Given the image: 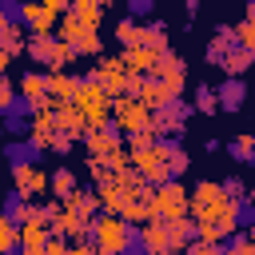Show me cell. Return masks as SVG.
Wrapping results in <instances>:
<instances>
[{
  "instance_id": "6da1fadb",
  "label": "cell",
  "mask_w": 255,
  "mask_h": 255,
  "mask_svg": "<svg viewBox=\"0 0 255 255\" xmlns=\"http://www.w3.org/2000/svg\"><path fill=\"white\" fill-rule=\"evenodd\" d=\"M135 231L124 215H112V211H100L96 223H92V243L100 255H124L128 247H135Z\"/></svg>"
},
{
  "instance_id": "7a4b0ae2",
  "label": "cell",
  "mask_w": 255,
  "mask_h": 255,
  "mask_svg": "<svg viewBox=\"0 0 255 255\" xmlns=\"http://www.w3.org/2000/svg\"><path fill=\"white\" fill-rule=\"evenodd\" d=\"M84 147H88V159H96V163H108V167H128L131 163L128 147H124V131L112 128V124L92 128L84 135Z\"/></svg>"
},
{
  "instance_id": "3957f363",
  "label": "cell",
  "mask_w": 255,
  "mask_h": 255,
  "mask_svg": "<svg viewBox=\"0 0 255 255\" xmlns=\"http://www.w3.org/2000/svg\"><path fill=\"white\" fill-rule=\"evenodd\" d=\"M24 56L32 64H40L44 72H52V68H68L76 60V48L56 32H40V36H28V52Z\"/></svg>"
},
{
  "instance_id": "277c9868",
  "label": "cell",
  "mask_w": 255,
  "mask_h": 255,
  "mask_svg": "<svg viewBox=\"0 0 255 255\" xmlns=\"http://www.w3.org/2000/svg\"><path fill=\"white\" fill-rule=\"evenodd\" d=\"M72 104L88 116V124H92V128L112 124V96H108L92 76H84V80H80V92H76V100H72Z\"/></svg>"
},
{
  "instance_id": "5b68a950",
  "label": "cell",
  "mask_w": 255,
  "mask_h": 255,
  "mask_svg": "<svg viewBox=\"0 0 255 255\" xmlns=\"http://www.w3.org/2000/svg\"><path fill=\"white\" fill-rule=\"evenodd\" d=\"M227 203H231V195H227L223 183H215V179H199V183L191 187V219H211V223H219V215H223Z\"/></svg>"
},
{
  "instance_id": "8992f818",
  "label": "cell",
  "mask_w": 255,
  "mask_h": 255,
  "mask_svg": "<svg viewBox=\"0 0 255 255\" xmlns=\"http://www.w3.org/2000/svg\"><path fill=\"white\" fill-rule=\"evenodd\" d=\"M64 12H68V0H24L20 4V24L32 36H40V32H52Z\"/></svg>"
},
{
  "instance_id": "52a82bcc",
  "label": "cell",
  "mask_w": 255,
  "mask_h": 255,
  "mask_svg": "<svg viewBox=\"0 0 255 255\" xmlns=\"http://www.w3.org/2000/svg\"><path fill=\"white\" fill-rule=\"evenodd\" d=\"M60 36L76 48V56H100V52H104L100 28L84 24V20H80V16H72V12H64V16H60Z\"/></svg>"
},
{
  "instance_id": "ba28073f",
  "label": "cell",
  "mask_w": 255,
  "mask_h": 255,
  "mask_svg": "<svg viewBox=\"0 0 255 255\" xmlns=\"http://www.w3.org/2000/svg\"><path fill=\"white\" fill-rule=\"evenodd\" d=\"M112 128H120L124 135L131 131H151V108L131 100V96H120L112 100Z\"/></svg>"
},
{
  "instance_id": "9c48e42d",
  "label": "cell",
  "mask_w": 255,
  "mask_h": 255,
  "mask_svg": "<svg viewBox=\"0 0 255 255\" xmlns=\"http://www.w3.org/2000/svg\"><path fill=\"white\" fill-rule=\"evenodd\" d=\"M155 215L159 219H183L191 215V191L179 179H167L155 187Z\"/></svg>"
},
{
  "instance_id": "30bf717a",
  "label": "cell",
  "mask_w": 255,
  "mask_h": 255,
  "mask_svg": "<svg viewBox=\"0 0 255 255\" xmlns=\"http://www.w3.org/2000/svg\"><path fill=\"white\" fill-rule=\"evenodd\" d=\"M112 100H120V96H128V68L120 64V56H96V64H92V72H88Z\"/></svg>"
},
{
  "instance_id": "8fae6325",
  "label": "cell",
  "mask_w": 255,
  "mask_h": 255,
  "mask_svg": "<svg viewBox=\"0 0 255 255\" xmlns=\"http://www.w3.org/2000/svg\"><path fill=\"white\" fill-rule=\"evenodd\" d=\"M187 120H191V104L187 100H167L163 108L151 112V131L155 135H179Z\"/></svg>"
},
{
  "instance_id": "7c38bea8",
  "label": "cell",
  "mask_w": 255,
  "mask_h": 255,
  "mask_svg": "<svg viewBox=\"0 0 255 255\" xmlns=\"http://www.w3.org/2000/svg\"><path fill=\"white\" fill-rule=\"evenodd\" d=\"M120 215H124L131 227H143V223L159 219V215H155V187H151V183H139L135 191H128V203H124Z\"/></svg>"
},
{
  "instance_id": "4fadbf2b",
  "label": "cell",
  "mask_w": 255,
  "mask_h": 255,
  "mask_svg": "<svg viewBox=\"0 0 255 255\" xmlns=\"http://www.w3.org/2000/svg\"><path fill=\"white\" fill-rule=\"evenodd\" d=\"M12 187H16V195L36 199V195L48 191V171H44L36 159H28V163H12Z\"/></svg>"
},
{
  "instance_id": "5bb4252c",
  "label": "cell",
  "mask_w": 255,
  "mask_h": 255,
  "mask_svg": "<svg viewBox=\"0 0 255 255\" xmlns=\"http://www.w3.org/2000/svg\"><path fill=\"white\" fill-rule=\"evenodd\" d=\"M131 167L143 175V183H151V187H159V183H167V179H175L171 175V167H167V159L159 155V143L155 147H147V151H139V155H131Z\"/></svg>"
},
{
  "instance_id": "9a60e30c",
  "label": "cell",
  "mask_w": 255,
  "mask_h": 255,
  "mask_svg": "<svg viewBox=\"0 0 255 255\" xmlns=\"http://www.w3.org/2000/svg\"><path fill=\"white\" fill-rule=\"evenodd\" d=\"M60 139V124H56V112H32L28 120V143L40 147V151H52Z\"/></svg>"
},
{
  "instance_id": "2e32d148",
  "label": "cell",
  "mask_w": 255,
  "mask_h": 255,
  "mask_svg": "<svg viewBox=\"0 0 255 255\" xmlns=\"http://www.w3.org/2000/svg\"><path fill=\"white\" fill-rule=\"evenodd\" d=\"M139 251L143 255H179L171 235H167V219H151L139 227Z\"/></svg>"
},
{
  "instance_id": "e0dca14e",
  "label": "cell",
  "mask_w": 255,
  "mask_h": 255,
  "mask_svg": "<svg viewBox=\"0 0 255 255\" xmlns=\"http://www.w3.org/2000/svg\"><path fill=\"white\" fill-rule=\"evenodd\" d=\"M64 211L76 215V219L96 223V215H100V195H96V187H76V191L64 199Z\"/></svg>"
},
{
  "instance_id": "ac0fdd59",
  "label": "cell",
  "mask_w": 255,
  "mask_h": 255,
  "mask_svg": "<svg viewBox=\"0 0 255 255\" xmlns=\"http://www.w3.org/2000/svg\"><path fill=\"white\" fill-rule=\"evenodd\" d=\"M56 124H60V131H64L68 139H80V143H84V135L92 131L88 116H84L76 104H60V108H56Z\"/></svg>"
},
{
  "instance_id": "d6986e66",
  "label": "cell",
  "mask_w": 255,
  "mask_h": 255,
  "mask_svg": "<svg viewBox=\"0 0 255 255\" xmlns=\"http://www.w3.org/2000/svg\"><path fill=\"white\" fill-rule=\"evenodd\" d=\"M76 92H80V76H72L68 68H52L48 72V96L56 104H72Z\"/></svg>"
},
{
  "instance_id": "ffe728a7",
  "label": "cell",
  "mask_w": 255,
  "mask_h": 255,
  "mask_svg": "<svg viewBox=\"0 0 255 255\" xmlns=\"http://www.w3.org/2000/svg\"><path fill=\"white\" fill-rule=\"evenodd\" d=\"M235 48V28H227V24H219L215 28V36L207 40V64L211 68H223V56Z\"/></svg>"
},
{
  "instance_id": "44dd1931",
  "label": "cell",
  "mask_w": 255,
  "mask_h": 255,
  "mask_svg": "<svg viewBox=\"0 0 255 255\" xmlns=\"http://www.w3.org/2000/svg\"><path fill=\"white\" fill-rule=\"evenodd\" d=\"M159 155L167 159V167H171L175 179H179V175L187 171V163H191V159H187V147H183L175 135H159Z\"/></svg>"
},
{
  "instance_id": "7402d4cb",
  "label": "cell",
  "mask_w": 255,
  "mask_h": 255,
  "mask_svg": "<svg viewBox=\"0 0 255 255\" xmlns=\"http://www.w3.org/2000/svg\"><path fill=\"white\" fill-rule=\"evenodd\" d=\"M20 255H48V227L20 223Z\"/></svg>"
},
{
  "instance_id": "603a6c76",
  "label": "cell",
  "mask_w": 255,
  "mask_h": 255,
  "mask_svg": "<svg viewBox=\"0 0 255 255\" xmlns=\"http://www.w3.org/2000/svg\"><path fill=\"white\" fill-rule=\"evenodd\" d=\"M120 64L128 68V76H147L151 72V64H155V52L151 48H124V56H120Z\"/></svg>"
},
{
  "instance_id": "cb8c5ba5",
  "label": "cell",
  "mask_w": 255,
  "mask_h": 255,
  "mask_svg": "<svg viewBox=\"0 0 255 255\" xmlns=\"http://www.w3.org/2000/svg\"><path fill=\"white\" fill-rule=\"evenodd\" d=\"M215 96H219V108H223V112H239V108H243L247 88H243V80H239V76H227V80L215 88Z\"/></svg>"
},
{
  "instance_id": "d4e9b609",
  "label": "cell",
  "mask_w": 255,
  "mask_h": 255,
  "mask_svg": "<svg viewBox=\"0 0 255 255\" xmlns=\"http://www.w3.org/2000/svg\"><path fill=\"white\" fill-rule=\"evenodd\" d=\"M0 52H8V56H24V52H28V32H24V24L8 20V24L0 28Z\"/></svg>"
},
{
  "instance_id": "484cf974",
  "label": "cell",
  "mask_w": 255,
  "mask_h": 255,
  "mask_svg": "<svg viewBox=\"0 0 255 255\" xmlns=\"http://www.w3.org/2000/svg\"><path fill=\"white\" fill-rule=\"evenodd\" d=\"M76 187H80V179H76V171H72V167H56V171L48 175V195H52V199H60V203H64Z\"/></svg>"
},
{
  "instance_id": "4316f807",
  "label": "cell",
  "mask_w": 255,
  "mask_h": 255,
  "mask_svg": "<svg viewBox=\"0 0 255 255\" xmlns=\"http://www.w3.org/2000/svg\"><path fill=\"white\" fill-rule=\"evenodd\" d=\"M167 235H171L175 251H187V243H195V239H199V227H195V223H187V215H183V219H167Z\"/></svg>"
},
{
  "instance_id": "83f0119b",
  "label": "cell",
  "mask_w": 255,
  "mask_h": 255,
  "mask_svg": "<svg viewBox=\"0 0 255 255\" xmlns=\"http://www.w3.org/2000/svg\"><path fill=\"white\" fill-rule=\"evenodd\" d=\"M251 64H255V52H251V48H243V44H235V48L223 56V76H243Z\"/></svg>"
},
{
  "instance_id": "f1b7e54d",
  "label": "cell",
  "mask_w": 255,
  "mask_h": 255,
  "mask_svg": "<svg viewBox=\"0 0 255 255\" xmlns=\"http://www.w3.org/2000/svg\"><path fill=\"white\" fill-rule=\"evenodd\" d=\"M151 80L163 88V96H167V100H183V88H187V72H183V68H171V72L151 76Z\"/></svg>"
},
{
  "instance_id": "f546056e",
  "label": "cell",
  "mask_w": 255,
  "mask_h": 255,
  "mask_svg": "<svg viewBox=\"0 0 255 255\" xmlns=\"http://www.w3.org/2000/svg\"><path fill=\"white\" fill-rule=\"evenodd\" d=\"M68 12L72 16H80L84 24H92V28H100L104 24V4L100 0H68Z\"/></svg>"
},
{
  "instance_id": "4dcf8cb0",
  "label": "cell",
  "mask_w": 255,
  "mask_h": 255,
  "mask_svg": "<svg viewBox=\"0 0 255 255\" xmlns=\"http://www.w3.org/2000/svg\"><path fill=\"white\" fill-rule=\"evenodd\" d=\"M227 151H231V159H235V163L255 167V135H251V131H239V135L227 143Z\"/></svg>"
},
{
  "instance_id": "1f68e13d",
  "label": "cell",
  "mask_w": 255,
  "mask_h": 255,
  "mask_svg": "<svg viewBox=\"0 0 255 255\" xmlns=\"http://www.w3.org/2000/svg\"><path fill=\"white\" fill-rule=\"evenodd\" d=\"M96 195H100V211H112V215H120V211H124V203H128V191H124L120 183L96 187Z\"/></svg>"
},
{
  "instance_id": "d6a6232c",
  "label": "cell",
  "mask_w": 255,
  "mask_h": 255,
  "mask_svg": "<svg viewBox=\"0 0 255 255\" xmlns=\"http://www.w3.org/2000/svg\"><path fill=\"white\" fill-rule=\"evenodd\" d=\"M116 40H120L124 48H139V44H143V24H135L131 16H124V20L116 24Z\"/></svg>"
},
{
  "instance_id": "836d02e7",
  "label": "cell",
  "mask_w": 255,
  "mask_h": 255,
  "mask_svg": "<svg viewBox=\"0 0 255 255\" xmlns=\"http://www.w3.org/2000/svg\"><path fill=\"white\" fill-rule=\"evenodd\" d=\"M143 48H151L155 56H159V52H167V24H163V20L143 24Z\"/></svg>"
},
{
  "instance_id": "e575fe53",
  "label": "cell",
  "mask_w": 255,
  "mask_h": 255,
  "mask_svg": "<svg viewBox=\"0 0 255 255\" xmlns=\"http://www.w3.org/2000/svg\"><path fill=\"white\" fill-rule=\"evenodd\" d=\"M191 108H195L199 116H215V112H219V96H215V88H211V84H199Z\"/></svg>"
},
{
  "instance_id": "d590c367",
  "label": "cell",
  "mask_w": 255,
  "mask_h": 255,
  "mask_svg": "<svg viewBox=\"0 0 255 255\" xmlns=\"http://www.w3.org/2000/svg\"><path fill=\"white\" fill-rule=\"evenodd\" d=\"M20 247V223H12L4 211H0V255H8V251H16Z\"/></svg>"
},
{
  "instance_id": "8d00e7d4",
  "label": "cell",
  "mask_w": 255,
  "mask_h": 255,
  "mask_svg": "<svg viewBox=\"0 0 255 255\" xmlns=\"http://www.w3.org/2000/svg\"><path fill=\"white\" fill-rule=\"evenodd\" d=\"M155 143H159V135H155V131H131V135H124L128 155H139V151H147V147H155Z\"/></svg>"
},
{
  "instance_id": "74e56055",
  "label": "cell",
  "mask_w": 255,
  "mask_h": 255,
  "mask_svg": "<svg viewBox=\"0 0 255 255\" xmlns=\"http://www.w3.org/2000/svg\"><path fill=\"white\" fill-rule=\"evenodd\" d=\"M0 211H4V215H8L12 223H28V211H32V199H24V195H16V191H12V199H8V203H4Z\"/></svg>"
},
{
  "instance_id": "f35d334b",
  "label": "cell",
  "mask_w": 255,
  "mask_h": 255,
  "mask_svg": "<svg viewBox=\"0 0 255 255\" xmlns=\"http://www.w3.org/2000/svg\"><path fill=\"white\" fill-rule=\"evenodd\" d=\"M223 255H255V243H251V235H247V231H235V235H227V239H223Z\"/></svg>"
},
{
  "instance_id": "ab89813d",
  "label": "cell",
  "mask_w": 255,
  "mask_h": 255,
  "mask_svg": "<svg viewBox=\"0 0 255 255\" xmlns=\"http://www.w3.org/2000/svg\"><path fill=\"white\" fill-rule=\"evenodd\" d=\"M235 44H243V48L255 52V16H243V20L235 24Z\"/></svg>"
},
{
  "instance_id": "60d3db41",
  "label": "cell",
  "mask_w": 255,
  "mask_h": 255,
  "mask_svg": "<svg viewBox=\"0 0 255 255\" xmlns=\"http://www.w3.org/2000/svg\"><path fill=\"white\" fill-rule=\"evenodd\" d=\"M16 104H20V92H16V88H12V84H8L4 76H0V112L8 116V112H12Z\"/></svg>"
},
{
  "instance_id": "b9f144b4",
  "label": "cell",
  "mask_w": 255,
  "mask_h": 255,
  "mask_svg": "<svg viewBox=\"0 0 255 255\" xmlns=\"http://www.w3.org/2000/svg\"><path fill=\"white\" fill-rule=\"evenodd\" d=\"M183 255H223V243H207V239H195V243H187V251Z\"/></svg>"
},
{
  "instance_id": "7bdbcfd3",
  "label": "cell",
  "mask_w": 255,
  "mask_h": 255,
  "mask_svg": "<svg viewBox=\"0 0 255 255\" xmlns=\"http://www.w3.org/2000/svg\"><path fill=\"white\" fill-rule=\"evenodd\" d=\"M223 191H227L231 199H247V187H243L239 175H227V179H223Z\"/></svg>"
},
{
  "instance_id": "ee69618b",
  "label": "cell",
  "mask_w": 255,
  "mask_h": 255,
  "mask_svg": "<svg viewBox=\"0 0 255 255\" xmlns=\"http://www.w3.org/2000/svg\"><path fill=\"white\" fill-rule=\"evenodd\" d=\"M64 255H100V251H96V243L88 239V243H68V251H64Z\"/></svg>"
},
{
  "instance_id": "f6af8a7d",
  "label": "cell",
  "mask_w": 255,
  "mask_h": 255,
  "mask_svg": "<svg viewBox=\"0 0 255 255\" xmlns=\"http://www.w3.org/2000/svg\"><path fill=\"white\" fill-rule=\"evenodd\" d=\"M8 131H12V135H20V131H28V124H24L16 112H8Z\"/></svg>"
},
{
  "instance_id": "bcb514c9",
  "label": "cell",
  "mask_w": 255,
  "mask_h": 255,
  "mask_svg": "<svg viewBox=\"0 0 255 255\" xmlns=\"http://www.w3.org/2000/svg\"><path fill=\"white\" fill-rule=\"evenodd\" d=\"M151 8V0H131V12H147Z\"/></svg>"
},
{
  "instance_id": "7dc6e473",
  "label": "cell",
  "mask_w": 255,
  "mask_h": 255,
  "mask_svg": "<svg viewBox=\"0 0 255 255\" xmlns=\"http://www.w3.org/2000/svg\"><path fill=\"white\" fill-rule=\"evenodd\" d=\"M247 211H251V219H255V191H247Z\"/></svg>"
},
{
  "instance_id": "c3c4849f",
  "label": "cell",
  "mask_w": 255,
  "mask_h": 255,
  "mask_svg": "<svg viewBox=\"0 0 255 255\" xmlns=\"http://www.w3.org/2000/svg\"><path fill=\"white\" fill-rule=\"evenodd\" d=\"M183 4H187V12H191V16L199 12V0H183Z\"/></svg>"
},
{
  "instance_id": "681fc988",
  "label": "cell",
  "mask_w": 255,
  "mask_h": 255,
  "mask_svg": "<svg viewBox=\"0 0 255 255\" xmlns=\"http://www.w3.org/2000/svg\"><path fill=\"white\" fill-rule=\"evenodd\" d=\"M247 235H251V243H255V219H251V223H247Z\"/></svg>"
},
{
  "instance_id": "f907efd6",
  "label": "cell",
  "mask_w": 255,
  "mask_h": 255,
  "mask_svg": "<svg viewBox=\"0 0 255 255\" xmlns=\"http://www.w3.org/2000/svg\"><path fill=\"white\" fill-rule=\"evenodd\" d=\"M247 16H255V0H247Z\"/></svg>"
},
{
  "instance_id": "816d5d0a",
  "label": "cell",
  "mask_w": 255,
  "mask_h": 255,
  "mask_svg": "<svg viewBox=\"0 0 255 255\" xmlns=\"http://www.w3.org/2000/svg\"><path fill=\"white\" fill-rule=\"evenodd\" d=\"M8 20H12V16H8V12H0V28H4V24H8Z\"/></svg>"
},
{
  "instance_id": "f5cc1de1",
  "label": "cell",
  "mask_w": 255,
  "mask_h": 255,
  "mask_svg": "<svg viewBox=\"0 0 255 255\" xmlns=\"http://www.w3.org/2000/svg\"><path fill=\"white\" fill-rule=\"evenodd\" d=\"M100 4H104V8H108V4H116V0H100Z\"/></svg>"
},
{
  "instance_id": "db71d44e",
  "label": "cell",
  "mask_w": 255,
  "mask_h": 255,
  "mask_svg": "<svg viewBox=\"0 0 255 255\" xmlns=\"http://www.w3.org/2000/svg\"><path fill=\"white\" fill-rule=\"evenodd\" d=\"M4 4H8V0H0V12H4Z\"/></svg>"
}]
</instances>
